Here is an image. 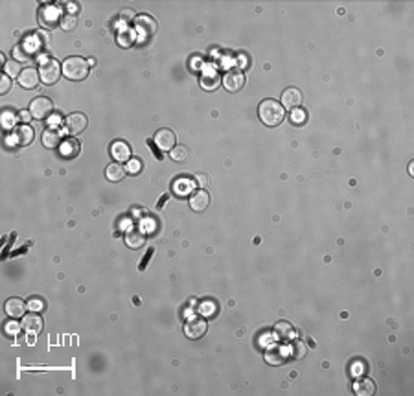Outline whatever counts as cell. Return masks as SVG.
Wrapping results in <instances>:
<instances>
[{
	"mask_svg": "<svg viewBox=\"0 0 414 396\" xmlns=\"http://www.w3.org/2000/svg\"><path fill=\"white\" fill-rule=\"evenodd\" d=\"M258 116H260V120L263 122L265 126L275 127L284 122L285 109L284 105L280 102H276V100H263V102L260 103V107H258Z\"/></svg>",
	"mask_w": 414,
	"mask_h": 396,
	"instance_id": "6da1fadb",
	"label": "cell"
},
{
	"mask_svg": "<svg viewBox=\"0 0 414 396\" xmlns=\"http://www.w3.org/2000/svg\"><path fill=\"white\" fill-rule=\"evenodd\" d=\"M61 67H63L65 77L72 79V81H83V79L88 76V70H91V67H88V61H85V59L79 58V55L67 58Z\"/></svg>",
	"mask_w": 414,
	"mask_h": 396,
	"instance_id": "7a4b0ae2",
	"label": "cell"
},
{
	"mask_svg": "<svg viewBox=\"0 0 414 396\" xmlns=\"http://www.w3.org/2000/svg\"><path fill=\"white\" fill-rule=\"evenodd\" d=\"M61 70H63V67H61L55 59H46V61H43L41 68H39L41 81H43L44 85H53V83L61 77Z\"/></svg>",
	"mask_w": 414,
	"mask_h": 396,
	"instance_id": "3957f363",
	"label": "cell"
},
{
	"mask_svg": "<svg viewBox=\"0 0 414 396\" xmlns=\"http://www.w3.org/2000/svg\"><path fill=\"white\" fill-rule=\"evenodd\" d=\"M52 111H53V102L46 96H39L35 98V100H32V103H29V115H32V118H35V120L48 118V116L52 115Z\"/></svg>",
	"mask_w": 414,
	"mask_h": 396,
	"instance_id": "277c9868",
	"label": "cell"
},
{
	"mask_svg": "<svg viewBox=\"0 0 414 396\" xmlns=\"http://www.w3.org/2000/svg\"><path fill=\"white\" fill-rule=\"evenodd\" d=\"M221 83L228 92H238L245 85V76H243V72H241L240 68H230V70H226V74L223 76Z\"/></svg>",
	"mask_w": 414,
	"mask_h": 396,
	"instance_id": "5b68a950",
	"label": "cell"
},
{
	"mask_svg": "<svg viewBox=\"0 0 414 396\" xmlns=\"http://www.w3.org/2000/svg\"><path fill=\"white\" fill-rule=\"evenodd\" d=\"M87 116L83 115V112H72V115L67 116V120H65V131H67L68 135H79V133H83V131L87 129Z\"/></svg>",
	"mask_w": 414,
	"mask_h": 396,
	"instance_id": "8992f818",
	"label": "cell"
},
{
	"mask_svg": "<svg viewBox=\"0 0 414 396\" xmlns=\"http://www.w3.org/2000/svg\"><path fill=\"white\" fill-rule=\"evenodd\" d=\"M151 140L155 142V146L159 148L160 151H171L175 148V140H177V136H175V133L171 129H159L157 133H155V136L151 138Z\"/></svg>",
	"mask_w": 414,
	"mask_h": 396,
	"instance_id": "52a82bcc",
	"label": "cell"
},
{
	"mask_svg": "<svg viewBox=\"0 0 414 396\" xmlns=\"http://www.w3.org/2000/svg\"><path fill=\"white\" fill-rule=\"evenodd\" d=\"M206 330H208L206 319L195 317V315H193L192 319L186 323V326H184V333H186V337L190 339H201L202 335L206 333Z\"/></svg>",
	"mask_w": 414,
	"mask_h": 396,
	"instance_id": "ba28073f",
	"label": "cell"
},
{
	"mask_svg": "<svg viewBox=\"0 0 414 396\" xmlns=\"http://www.w3.org/2000/svg\"><path fill=\"white\" fill-rule=\"evenodd\" d=\"M291 356L289 350L284 347V345H271L265 352V361L269 365H284L287 361V358Z\"/></svg>",
	"mask_w": 414,
	"mask_h": 396,
	"instance_id": "9c48e42d",
	"label": "cell"
},
{
	"mask_svg": "<svg viewBox=\"0 0 414 396\" xmlns=\"http://www.w3.org/2000/svg\"><path fill=\"white\" fill-rule=\"evenodd\" d=\"M43 326H44L43 317H41L37 312H29L28 315L22 317V328H24L28 333L37 335L39 332H43Z\"/></svg>",
	"mask_w": 414,
	"mask_h": 396,
	"instance_id": "30bf717a",
	"label": "cell"
},
{
	"mask_svg": "<svg viewBox=\"0 0 414 396\" xmlns=\"http://www.w3.org/2000/svg\"><path fill=\"white\" fill-rule=\"evenodd\" d=\"M210 207V193L204 190H197L190 195V208L193 212H204Z\"/></svg>",
	"mask_w": 414,
	"mask_h": 396,
	"instance_id": "8fae6325",
	"label": "cell"
},
{
	"mask_svg": "<svg viewBox=\"0 0 414 396\" xmlns=\"http://www.w3.org/2000/svg\"><path fill=\"white\" fill-rule=\"evenodd\" d=\"M135 28L140 35L150 37V35H153L155 32H157V22H155V19L150 17V15H140L135 22Z\"/></svg>",
	"mask_w": 414,
	"mask_h": 396,
	"instance_id": "7c38bea8",
	"label": "cell"
},
{
	"mask_svg": "<svg viewBox=\"0 0 414 396\" xmlns=\"http://www.w3.org/2000/svg\"><path fill=\"white\" fill-rule=\"evenodd\" d=\"M13 140L17 146H28L34 142V129L28 124H22V126H17L13 131Z\"/></svg>",
	"mask_w": 414,
	"mask_h": 396,
	"instance_id": "4fadbf2b",
	"label": "cell"
},
{
	"mask_svg": "<svg viewBox=\"0 0 414 396\" xmlns=\"http://www.w3.org/2000/svg\"><path fill=\"white\" fill-rule=\"evenodd\" d=\"M19 85L22 89H35L39 85V79H41V76H39V72L35 70L34 67H28L22 70V74H20L19 77Z\"/></svg>",
	"mask_w": 414,
	"mask_h": 396,
	"instance_id": "5bb4252c",
	"label": "cell"
},
{
	"mask_svg": "<svg viewBox=\"0 0 414 396\" xmlns=\"http://www.w3.org/2000/svg\"><path fill=\"white\" fill-rule=\"evenodd\" d=\"M111 155H112V159L116 160V162H127V160L131 159V148H129V144L127 142H124V140H116V142H112V146H111Z\"/></svg>",
	"mask_w": 414,
	"mask_h": 396,
	"instance_id": "9a60e30c",
	"label": "cell"
},
{
	"mask_svg": "<svg viewBox=\"0 0 414 396\" xmlns=\"http://www.w3.org/2000/svg\"><path fill=\"white\" fill-rule=\"evenodd\" d=\"M219 85H221V77H219L217 70L212 67H208L201 77V87L204 89V91H216Z\"/></svg>",
	"mask_w": 414,
	"mask_h": 396,
	"instance_id": "2e32d148",
	"label": "cell"
},
{
	"mask_svg": "<svg viewBox=\"0 0 414 396\" xmlns=\"http://www.w3.org/2000/svg\"><path fill=\"white\" fill-rule=\"evenodd\" d=\"M79 150H81V144H79V140H76L74 136L65 138V140L61 142V146H59V153H61V157H65V159H74V157H77Z\"/></svg>",
	"mask_w": 414,
	"mask_h": 396,
	"instance_id": "e0dca14e",
	"label": "cell"
},
{
	"mask_svg": "<svg viewBox=\"0 0 414 396\" xmlns=\"http://www.w3.org/2000/svg\"><path fill=\"white\" fill-rule=\"evenodd\" d=\"M26 308H28V304H26L24 300H20V299H10L8 302H6V306H4L6 315H8V317H11V319H19V317H24Z\"/></svg>",
	"mask_w": 414,
	"mask_h": 396,
	"instance_id": "ac0fdd59",
	"label": "cell"
},
{
	"mask_svg": "<svg viewBox=\"0 0 414 396\" xmlns=\"http://www.w3.org/2000/svg\"><path fill=\"white\" fill-rule=\"evenodd\" d=\"M61 140H63V133H61L59 127H48V129L43 133V144L44 148H48V150L59 148Z\"/></svg>",
	"mask_w": 414,
	"mask_h": 396,
	"instance_id": "d6986e66",
	"label": "cell"
},
{
	"mask_svg": "<svg viewBox=\"0 0 414 396\" xmlns=\"http://www.w3.org/2000/svg\"><path fill=\"white\" fill-rule=\"evenodd\" d=\"M282 105L289 107V109H297L300 107L302 103V92L299 91L297 87H291V89H285L284 94H282Z\"/></svg>",
	"mask_w": 414,
	"mask_h": 396,
	"instance_id": "ffe728a7",
	"label": "cell"
},
{
	"mask_svg": "<svg viewBox=\"0 0 414 396\" xmlns=\"http://www.w3.org/2000/svg\"><path fill=\"white\" fill-rule=\"evenodd\" d=\"M193 181L188 179V177H179V179L173 181V184H171V188H173V192L177 193L179 197H186V195H192V190H193Z\"/></svg>",
	"mask_w": 414,
	"mask_h": 396,
	"instance_id": "44dd1931",
	"label": "cell"
},
{
	"mask_svg": "<svg viewBox=\"0 0 414 396\" xmlns=\"http://www.w3.org/2000/svg\"><path fill=\"white\" fill-rule=\"evenodd\" d=\"M126 243L129 249H140V247L145 243V234L140 229L131 227L129 231L126 232Z\"/></svg>",
	"mask_w": 414,
	"mask_h": 396,
	"instance_id": "7402d4cb",
	"label": "cell"
},
{
	"mask_svg": "<svg viewBox=\"0 0 414 396\" xmlns=\"http://www.w3.org/2000/svg\"><path fill=\"white\" fill-rule=\"evenodd\" d=\"M39 19H41V22H43V26H48V28H52V26H55L61 20V17H59L57 10L55 8H43V10L39 11Z\"/></svg>",
	"mask_w": 414,
	"mask_h": 396,
	"instance_id": "603a6c76",
	"label": "cell"
},
{
	"mask_svg": "<svg viewBox=\"0 0 414 396\" xmlns=\"http://www.w3.org/2000/svg\"><path fill=\"white\" fill-rule=\"evenodd\" d=\"M353 391H356V394H359V396H372L374 392H376V383L372 382L370 378H363V380L356 382Z\"/></svg>",
	"mask_w": 414,
	"mask_h": 396,
	"instance_id": "cb8c5ba5",
	"label": "cell"
},
{
	"mask_svg": "<svg viewBox=\"0 0 414 396\" xmlns=\"http://www.w3.org/2000/svg\"><path fill=\"white\" fill-rule=\"evenodd\" d=\"M105 177L107 181H111V183H118V181H122L126 177V168H122L120 162H112V164L107 166Z\"/></svg>",
	"mask_w": 414,
	"mask_h": 396,
	"instance_id": "d4e9b609",
	"label": "cell"
},
{
	"mask_svg": "<svg viewBox=\"0 0 414 396\" xmlns=\"http://www.w3.org/2000/svg\"><path fill=\"white\" fill-rule=\"evenodd\" d=\"M275 333H276V337H280L282 341H287V339H291L294 335V328L287 321H280L275 326Z\"/></svg>",
	"mask_w": 414,
	"mask_h": 396,
	"instance_id": "484cf974",
	"label": "cell"
},
{
	"mask_svg": "<svg viewBox=\"0 0 414 396\" xmlns=\"http://www.w3.org/2000/svg\"><path fill=\"white\" fill-rule=\"evenodd\" d=\"M169 155H171V159H173L175 162H184V160L188 159L190 150L186 146H177V148H173V150L169 151Z\"/></svg>",
	"mask_w": 414,
	"mask_h": 396,
	"instance_id": "4316f807",
	"label": "cell"
},
{
	"mask_svg": "<svg viewBox=\"0 0 414 396\" xmlns=\"http://www.w3.org/2000/svg\"><path fill=\"white\" fill-rule=\"evenodd\" d=\"M144 169V162L138 159V157H135V159H129L127 160V168H126V174L129 175H138L140 172Z\"/></svg>",
	"mask_w": 414,
	"mask_h": 396,
	"instance_id": "83f0119b",
	"label": "cell"
},
{
	"mask_svg": "<svg viewBox=\"0 0 414 396\" xmlns=\"http://www.w3.org/2000/svg\"><path fill=\"white\" fill-rule=\"evenodd\" d=\"M289 120L293 122L294 126H302L304 122L308 120V112L304 111V109H300V107H297V109H293V111H291V115H289Z\"/></svg>",
	"mask_w": 414,
	"mask_h": 396,
	"instance_id": "f1b7e54d",
	"label": "cell"
},
{
	"mask_svg": "<svg viewBox=\"0 0 414 396\" xmlns=\"http://www.w3.org/2000/svg\"><path fill=\"white\" fill-rule=\"evenodd\" d=\"M291 356L297 359H302L306 354H308V347H306V343L304 341H297V343H293V347H291Z\"/></svg>",
	"mask_w": 414,
	"mask_h": 396,
	"instance_id": "f546056e",
	"label": "cell"
},
{
	"mask_svg": "<svg viewBox=\"0 0 414 396\" xmlns=\"http://www.w3.org/2000/svg\"><path fill=\"white\" fill-rule=\"evenodd\" d=\"M22 70H24V68H20L19 61H8V63H6V74L10 77H19L20 74H22Z\"/></svg>",
	"mask_w": 414,
	"mask_h": 396,
	"instance_id": "4dcf8cb0",
	"label": "cell"
},
{
	"mask_svg": "<svg viewBox=\"0 0 414 396\" xmlns=\"http://www.w3.org/2000/svg\"><path fill=\"white\" fill-rule=\"evenodd\" d=\"M15 126H17V116H15V112L11 111L2 112V127H4V129H13Z\"/></svg>",
	"mask_w": 414,
	"mask_h": 396,
	"instance_id": "1f68e13d",
	"label": "cell"
},
{
	"mask_svg": "<svg viewBox=\"0 0 414 396\" xmlns=\"http://www.w3.org/2000/svg\"><path fill=\"white\" fill-rule=\"evenodd\" d=\"M59 24H61V30H65V32H70V30L76 28L77 20H76V17H74V15H65V17H61Z\"/></svg>",
	"mask_w": 414,
	"mask_h": 396,
	"instance_id": "d6a6232c",
	"label": "cell"
},
{
	"mask_svg": "<svg viewBox=\"0 0 414 396\" xmlns=\"http://www.w3.org/2000/svg\"><path fill=\"white\" fill-rule=\"evenodd\" d=\"M44 306H46V302H44L41 297H32V299L28 300V309H29V312H43Z\"/></svg>",
	"mask_w": 414,
	"mask_h": 396,
	"instance_id": "836d02e7",
	"label": "cell"
},
{
	"mask_svg": "<svg viewBox=\"0 0 414 396\" xmlns=\"http://www.w3.org/2000/svg\"><path fill=\"white\" fill-rule=\"evenodd\" d=\"M201 312H202V315H206V317H214V315L217 314L216 302H212V300H206V302L201 306Z\"/></svg>",
	"mask_w": 414,
	"mask_h": 396,
	"instance_id": "e575fe53",
	"label": "cell"
},
{
	"mask_svg": "<svg viewBox=\"0 0 414 396\" xmlns=\"http://www.w3.org/2000/svg\"><path fill=\"white\" fill-rule=\"evenodd\" d=\"M13 55L17 61H28L29 59V52L26 50V46H22V44H20V46H15Z\"/></svg>",
	"mask_w": 414,
	"mask_h": 396,
	"instance_id": "d590c367",
	"label": "cell"
},
{
	"mask_svg": "<svg viewBox=\"0 0 414 396\" xmlns=\"http://www.w3.org/2000/svg\"><path fill=\"white\" fill-rule=\"evenodd\" d=\"M133 41H135V37H133L131 34H120V35H118V39H116V43L120 44V46H124V48L131 46V44H133Z\"/></svg>",
	"mask_w": 414,
	"mask_h": 396,
	"instance_id": "8d00e7d4",
	"label": "cell"
},
{
	"mask_svg": "<svg viewBox=\"0 0 414 396\" xmlns=\"http://www.w3.org/2000/svg\"><path fill=\"white\" fill-rule=\"evenodd\" d=\"M20 332V324L17 323V319H11L10 323H6V333L8 335H17Z\"/></svg>",
	"mask_w": 414,
	"mask_h": 396,
	"instance_id": "74e56055",
	"label": "cell"
},
{
	"mask_svg": "<svg viewBox=\"0 0 414 396\" xmlns=\"http://www.w3.org/2000/svg\"><path fill=\"white\" fill-rule=\"evenodd\" d=\"M10 89H11V77L8 76V74H4V76L0 77V92L6 94V92H10Z\"/></svg>",
	"mask_w": 414,
	"mask_h": 396,
	"instance_id": "f35d334b",
	"label": "cell"
},
{
	"mask_svg": "<svg viewBox=\"0 0 414 396\" xmlns=\"http://www.w3.org/2000/svg\"><path fill=\"white\" fill-rule=\"evenodd\" d=\"M195 184L201 186V188H206L208 184H210V177L206 174H195Z\"/></svg>",
	"mask_w": 414,
	"mask_h": 396,
	"instance_id": "ab89813d",
	"label": "cell"
},
{
	"mask_svg": "<svg viewBox=\"0 0 414 396\" xmlns=\"http://www.w3.org/2000/svg\"><path fill=\"white\" fill-rule=\"evenodd\" d=\"M153 252H155V249L153 247H150V251L145 252L144 254V260H142V264H140V271H144L145 269V266H147V262L151 260V256H153Z\"/></svg>",
	"mask_w": 414,
	"mask_h": 396,
	"instance_id": "60d3db41",
	"label": "cell"
},
{
	"mask_svg": "<svg viewBox=\"0 0 414 396\" xmlns=\"http://www.w3.org/2000/svg\"><path fill=\"white\" fill-rule=\"evenodd\" d=\"M147 148H151V150L155 151V157H157V159H159V160H162V159H164L162 151H160L159 148H157V146H155V142H153V140H147Z\"/></svg>",
	"mask_w": 414,
	"mask_h": 396,
	"instance_id": "b9f144b4",
	"label": "cell"
},
{
	"mask_svg": "<svg viewBox=\"0 0 414 396\" xmlns=\"http://www.w3.org/2000/svg\"><path fill=\"white\" fill-rule=\"evenodd\" d=\"M67 11H68V15L77 13V11H79V6H77V4H67ZM74 17H76V15H74Z\"/></svg>",
	"mask_w": 414,
	"mask_h": 396,
	"instance_id": "7bdbcfd3",
	"label": "cell"
},
{
	"mask_svg": "<svg viewBox=\"0 0 414 396\" xmlns=\"http://www.w3.org/2000/svg\"><path fill=\"white\" fill-rule=\"evenodd\" d=\"M120 19H135V13H133V11L131 10H126V11H122L120 13Z\"/></svg>",
	"mask_w": 414,
	"mask_h": 396,
	"instance_id": "ee69618b",
	"label": "cell"
},
{
	"mask_svg": "<svg viewBox=\"0 0 414 396\" xmlns=\"http://www.w3.org/2000/svg\"><path fill=\"white\" fill-rule=\"evenodd\" d=\"M166 201H168V195H166V193H164V195H162V197H160V203H159V205H157V208H159V210H160V208H162V205H164V203H166Z\"/></svg>",
	"mask_w": 414,
	"mask_h": 396,
	"instance_id": "f6af8a7d",
	"label": "cell"
},
{
	"mask_svg": "<svg viewBox=\"0 0 414 396\" xmlns=\"http://www.w3.org/2000/svg\"><path fill=\"white\" fill-rule=\"evenodd\" d=\"M29 116H32V115H29V111H28V112H22V115H20V118H22L24 122H28V120H29Z\"/></svg>",
	"mask_w": 414,
	"mask_h": 396,
	"instance_id": "bcb514c9",
	"label": "cell"
},
{
	"mask_svg": "<svg viewBox=\"0 0 414 396\" xmlns=\"http://www.w3.org/2000/svg\"><path fill=\"white\" fill-rule=\"evenodd\" d=\"M412 168H414V164L410 162V164H409V174H410V175H414V169H412Z\"/></svg>",
	"mask_w": 414,
	"mask_h": 396,
	"instance_id": "7dc6e473",
	"label": "cell"
}]
</instances>
